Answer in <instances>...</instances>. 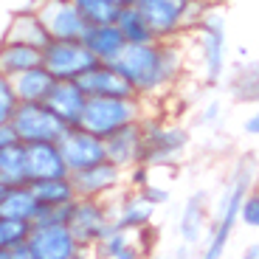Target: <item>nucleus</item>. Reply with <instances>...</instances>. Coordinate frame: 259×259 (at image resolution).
<instances>
[{
	"label": "nucleus",
	"mask_w": 259,
	"mask_h": 259,
	"mask_svg": "<svg viewBox=\"0 0 259 259\" xmlns=\"http://www.w3.org/2000/svg\"><path fill=\"white\" fill-rule=\"evenodd\" d=\"M138 192H144V197H149V200L155 203V206H163V203H169V189H163V186H155V183L149 181V183H144Z\"/></svg>",
	"instance_id": "obj_35"
},
{
	"label": "nucleus",
	"mask_w": 259,
	"mask_h": 259,
	"mask_svg": "<svg viewBox=\"0 0 259 259\" xmlns=\"http://www.w3.org/2000/svg\"><path fill=\"white\" fill-rule=\"evenodd\" d=\"M39 211H42V206H39L31 183H12V186H6V192L0 197V217L34 223L39 217Z\"/></svg>",
	"instance_id": "obj_19"
},
{
	"label": "nucleus",
	"mask_w": 259,
	"mask_h": 259,
	"mask_svg": "<svg viewBox=\"0 0 259 259\" xmlns=\"http://www.w3.org/2000/svg\"><path fill=\"white\" fill-rule=\"evenodd\" d=\"M147 116V102L138 96H88L79 127L91 130L93 136L107 138L130 121H141Z\"/></svg>",
	"instance_id": "obj_4"
},
{
	"label": "nucleus",
	"mask_w": 259,
	"mask_h": 259,
	"mask_svg": "<svg viewBox=\"0 0 259 259\" xmlns=\"http://www.w3.org/2000/svg\"><path fill=\"white\" fill-rule=\"evenodd\" d=\"M82 42L91 48V54L99 59V62H113V59L121 54V48L127 46L116 23H99V26H88Z\"/></svg>",
	"instance_id": "obj_22"
},
{
	"label": "nucleus",
	"mask_w": 259,
	"mask_h": 259,
	"mask_svg": "<svg viewBox=\"0 0 259 259\" xmlns=\"http://www.w3.org/2000/svg\"><path fill=\"white\" fill-rule=\"evenodd\" d=\"M71 183L76 189V197H96V200H116L127 189V172L113 161H99L88 169L71 172Z\"/></svg>",
	"instance_id": "obj_10"
},
{
	"label": "nucleus",
	"mask_w": 259,
	"mask_h": 259,
	"mask_svg": "<svg viewBox=\"0 0 259 259\" xmlns=\"http://www.w3.org/2000/svg\"><path fill=\"white\" fill-rule=\"evenodd\" d=\"M136 237L138 234L124 231V228H118L116 223H113V226L107 228V234L93 245V251L102 259H138L144 251V245H138Z\"/></svg>",
	"instance_id": "obj_23"
},
{
	"label": "nucleus",
	"mask_w": 259,
	"mask_h": 259,
	"mask_svg": "<svg viewBox=\"0 0 259 259\" xmlns=\"http://www.w3.org/2000/svg\"><path fill=\"white\" fill-rule=\"evenodd\" d=\"M245 259H259V242H253V245L245 248Z\"/></svg>",
	"instance_id": "obj_38"
},
{
	"label": "nucleus",
	"mask_w": 259,
	"mask_h": 259,
	"mask_svg": "<svg viewBox=\"0 0 259 259\" xmlns=\"http://www.w3.org/2000/svg\"><path fill=\"white\" fill-rule=\"evenodd\" d=\"M253 178H256V163H253V158H242V163L234 169L231 183L226 186L223 197L214 206V220H211V228H208L206 251H203L206 259H220L228 251L234 228L240 226L242 200H245L248 189L253 186Z\"/></svg>",
	"instance_id": "obj_2"
},
{
	"label": "nucleus",
	"mask_w": 259,
	"mask_h": 259,
	"mask_svg": "<svg viewBox=\"0 0 259 259\" xmlns=\"http://www.w3.org/2000/svg\"><path fill=\"white\" fill-rule=\"evenodd\" d=\"M104 152L107 161H113L116 166H121L124 172L138 163H144V152H147V141H144V124L130 121L124 127H118L116 133L104 138Z\"/></svg>",
	"instance_id": "obj_14"
},
{
	"label": "nucleus",
	"mask_w": 259,
	"mask_h": 259,
	"mask_svg": "<svg viewBox=\"0 0 259 259\" xmlns=\"http://www.w3.org/2000/svg\"><path fill=\"white\" fill-rule=\"evenodd\" d=\"M121 76L133 84L138 99L152 102L166 96L183 73V48L178 39H149V42H127L113 59Z\"/></svg>",
	"instance_id": "obj_1"
},
{
	"label": "nucleus",
	"mask_w": 259,
	"mask_h": 259,
	"mask_svg": "<svg viewBox=\"0 0 259 259\" xmlns=\"http://www.w3.org/2000/svg\"><path fill=\"white\" fill-rule=\"evenodd\" d=\"M231 96L234 102H248V104H259V59L242 65L240 71L231 76Z\"/></svg>",
	"instance_id": "obj_28"
},
{
	"label": "nucleus",
	"mask_w": 259,
	"mask_h": 259,
	"mask_svg": "<svg viewBox=\"0 0 259 259\" xmlns=\"http://www.w3.org/2000/svg\"><path fill=\"white\" fill-rule=\"evenodd\" d=\"M14 144H20V138H17V133H14L12 121L0 124V152H3V149H9V147H14Z\"/></svg>",
	"instance_id": "obj_36"
},
{
	"label": "nucleus",
	"mask_w": 259,
	"mask_h": 259,
	"mask_svg": "<svg viewBox=\"0 0 259 259\" xmlns=\"http://www.w3.org/2000/svg\"><path fill=\"white\" fill-rule=\"evenodd\" d=\"M116 26H118V31H121L124 42H149V39H155V34H152V28L147 26L144 14L138 12L133 3H127V6L118 9Z\"/></svg>",
	"instance_id": "obj_27"
},
{
	"label": "nucleus",
	"mask_w": 259,
	"mask_h": 259,
	"mask_svg": "<svg viewBox=\"0 0 259 259\" xmlns=\"http://www.w3.org/2000/svg\"><path fill=\"white\" fill-rule=\"evenodd\" d=\"M31 259H79L84 248L76 242L68 220H34L28 234Z\"/></svg>",
	"instance_id": "obj_7"
},
{
	"label": "nucleus",
	"mask_w": 259,
	"mask_h": 259,
	"mask_svg": "<svg viewBox=\"0 0 259 259\" xmlns=\"http://www.w3.org/2000/svg\"><path fill=\"white\" fill-rule=\"evenodd\" d=\"M3 39H9V42H26V46H34V48H46V42L51 37H48L37 9H28V12L12 14L6 31H3Z\"/></svg>",
	"instance_id": "obj_20"
},
{
	"label": "nucleus",
	"mask_w": 259,
	"mask_h": 259,
	"mask_svg": "<svg viewBox=\"0 0 259 259\" xmlns=\"http://www.w3.org/2000/svg\"><path fill=\"white\" fill-rule=\"evenodd\" d=\"M31 234V223L14 220V217H0V251L12 259V251L23 242H28Z\"/></svg>",
	"instance_id": "obj_30"
},
{
	"label": "nucleus",
	"mask_w": 259,
	"mask_h": 259,
	"mask_svg": "<svg viewBox=\"0 0 259 259\" xmlns=\"http://www.w3.org/2000/svg\"><path fill=\"white\" fill-rule=\"evenodd\" d=\"M0 178H3L9 186H12V183H28V175H26V144L23 141L0 152Z\"/></svg>",
	"instance_id": "obj_29"
},
{
	"label": "nucleus",
	"mask_w": 259,
	"mask_h": 259,
	"mask_svg": "<svg viewBox=\"0 0 259 259\" xmlns=\"http://www.w3.org/2000/svg\"><path fill=\"white\" fill-rule=\"evenodd\" d=\"M6 186H9V183L3 181V178H0V197H3V192H6Z\"/></svg>",
	"instance_id": "obj_39"
},
{
	"label": "nucleus",
	"mask_w": 259,
	"mask_h": 259,
	"mask_svg": "<svg viewBox=\"0 0 259 259\" xmlns=\"http://www.w3.org/2000/svg\"><path fill=\"white\" fill-rule=\"evenodd\" d=\"M59 152H62L65 163H68V172H79V169H88L93 163L104 161L107 152H104V138L93 136L91 130L84 127H68L59 138Z\"/></svg>",
	"instance_id": "obj_13"
},
{
	"label": "nucleus",
	"mask_w": 259,
	"mask_h": 259,
	"mask_svg": "<svg viewBox=\"0 0 259 259\" xmlns=\"http://www.w3.org/2000/svg\"><path fill=\"white\" fill-rule=\"evenodd\" d=\"M211 0H133L155 39H181L208 12Z\"/></svg>",
	"instance_id": "obj_3"
},
{
	"label": "nucleus",
	"mask_w": 259,
	"mask_h": 259,
	"mask_svg": "<svg viewBox=\"0 0 259 259\" xmlns=\"http://www.w3.org/2000/svg\"><path fill=\"white\" fill-rule=\"evenodd\" d=\"M192 31H194V39H197L200 79L206 84H217L223 76H226V65H228L226 20H223V14L217 12V9H208Z\"/></svg>",
	"instance_id": "obj_5"
},
{
	"label": "nucleus",
	"mask_w": 259,
	"mask_h": 259,
	"mask_svg": "<svg viewBox=\"0 0 259 259\" xmlns=\"http://www.w3.org/2000/svg\"><path fill=\"white\" fill-rule=\"evenodd\" d=\"M88 96H136L133 84L121 76L113 62H96L91 71H84L76 79Z\"/></svg>",
	"instance_id": "obj_18"
},
{
	"label": "nucleus",
	"mask_w": 259,
	"mask_h": 259,
	"mask_svg": "<svg viewBox=\"0 0 259 259\" xmlns=\"http://www.w3.org/2000/svg\"><path fill=\"white\" fill-rule=\"evenodd\" d=\"M220 116H223V104L217 102V99H211V102L203 104L200 124H203V127H214V124H220Z\"/></svg>",
	"instance_id": "obj_34"
},
{
	"label": "nucleus",
	"mask_w": 259,
	"mask_h": 259,
	"mask_svg": "<svg viewBox=\"0 0 259 259\" xmlns=\"http://www.w3.org/2000/svg\"><path fill=\"white\" fill-rule=\"evenodd\" d=\"M242 130H245L248 136L259 138V104H256V110H253L251 116L245 118V124H242Z\"/></svg>",
	"instance_id": "obj_37"
},
{
	"label": "nucleus",
	"mask_w": 259,
	"mask_h": 259,
	"mask_svg": "<svg viewBox=\"0 0 259 259\" xmlns=\"http://www.w3.org/2000/svg\"><path fill=\"white\" fill-rule=\"evenodd\" d=\"M144 141H147V152H144V163L149 166H169V163H178V158L186 152L189 136L186 127H178V124H163L152 116H144Z\"/></svg>",
	"instance_id": "obj_6"
},
{
	"label": "nucleus",
	"mask_w": 259,
	"mask_h": 259,
	"mask_svg": "<svg viewBox=\"0 0 259 259\" xmlns=\"http://www.w3.org/2000/svg\"><path fill=\"white\" fill-rule=\"evenodd\" d=\"M99 59L82 39H48L42 48V68L54 79H79Z\"/></svg>",
	"instance_id": "obj_9"
},
{
	"label": "nucleus",
	"mask_w": 259,
	"mask_h": 259,
	"mask_svg": "<svg viewBox=\"0 0 259 259\" xmlns=\"http://www.w3.org/2000/svg\"><path fill=\"white\" fill-rule=\"evenodd\" d=\"M88 102V93L76 79H54L51 91L46 93V107L65 124V127H76L82 121V110Z\"/></svg>",
	"instance_id": "obj_16"
},
{
	"label": "nucleus",
	"mask_w": 259,
	"mask_h": 259,
	"mask_svg": "<svg viewBox=\"0 0 259 259\" xmlns=\"http://www.w3.org/2000/svg\"><path fill=\"white\" fill-rule=\"evenodd\" d=\"M34 9L51 39H82L88 31V20L73 0H37Z\"/></svg>",
	"instance_id": "obj_12"
},
{
	"label": "nucleus",
	"mask_w": 259,
	"mask_h": 259,
	"mask_svg": "<svg viewBox=\"0 0 259 259\" xmlns=\"http://www.w3.org/2000/svg\"><path fill=\"white\" fill-rule=\"evenodd\" d=\"M240 223L259 231V186L248 189L245 200H242V208H240Z\"/></svg>",
	"instance_id": "obj_33"
},
{
	"label": "nucleus",
	"mask_w": 259,
	"mask_h": 259,
	"mask_svg": "<svg viewBox=\"0 0 259 259\" xmlns=\"http://www.w3.org/2000/svg\"><path fill=\"white\" fill-rule=\"evenodd\" d=\"M113 208V223L124 231H133V234H144L152 220H155V203L144 197V192L138 189H124L121 194L116 197V206L110 203Z\"/></svg>",
	"instance_id": "obj_15"
},
{
	"label": "nucleus",
	"mask_w": 259,
	"mask_h": 259,
	"mask_svg": "<svg viewBox=\"0 0 259 259\" xmlns=\"http://www.w3.org/2000/svg\"><path fill=\"white\" fill-rule=\"evenodd\" d=\"M82 17L88 20V26H99V23H116L118 17V3L113 0H73Z\"/></svg>",
	"instance_id": "obj_31"
},
{
	"label": "nucleus",
	"mask_w": 259,
	"mask_h": 259,
	"mask_svg": "<svg viewBox=\"0 0 259 259\" xmlns=\"http://www.w3.org/2000/svg\"><path fill=\"white\" fill-rule=\"evenodd\" d=\"M17 104H20V99H17V93H14V88H12V79L0 76V124L12 121Z\"/></svg>",
	"instance_id": "obj_32"
},
{
	"label": "nucleus",
	"mask_w": 259,
	"mask_h": 259,
	"mask_svg": "<svg viewBox=\"0 0 259 259\" xmlns=\"http://www.w3.org/2000/svg\"><path fill=\"white\" fill-rule=\"evenodd\" d=\"M208 220V197L206 192H194L186 200L181 211V223H178V234L186 245H194V242L203 240V226Z\"/></svg>",
	"instance_id": "obj_24"
},
{
	"label": "nucleus",
	"mask_w": 259,
	"mask_h": 259,
	"mask_svg": "<svg viewBox=\"0 0 259 259\" xmlns=\"http://www.w3.org/2000/svg\"><path fill=\"white\" fill-rule=\"evenodd\" d=\"M12 127L23 144H37V141H59L65 127L42 102H20L12 116Z\"/></svg>",
	"instance_id": "obj_11"
},
{
	"label": "nucleus",
	"mask_w": 259,
	"mask_h": 259,
	"mask_svg": "<svg viewBox=\"0 0 259 259\" xmlns=\"http://www.w3.org/2000/svg\"><path fill=\"white\" fill-rule=\"evenodd\" d=\"M113 226V208L110 200H96V197H76L68 208V228L73 231L76 242L88 251L102 240L107 228Z\"/></svg>",
	"instance_id": "obj_8"
},
{
	"label": "nucleus",
	"mask_w": 259,
	"mask_h": 259,
	"mask_svg": "<svg viewBox=\"0 0 259 259\" xmlns=\"http://www.w3.org/2000/svg\"><path fill=\"white\" fill-rule=\"evenodd\" d=\"M31 189H34V194H37V200L42 208L71 206V203L76 200V189H73V183H71V175L31 181Z\"/></svg>",
	"instance_id": "obj_25"
},
{
	"label": "nucleus",
	"mask_w": 259,
	"mask_h": 259,
	"mask_svg": "<svg viewBox=\"0 0 259 259\" xmlns=\"http://www.w3.org/2000/svg\"><path fill=\"white\" fill-rule=\"evenodd\" d=\"M34 65H42V48L26 46V42L0 39V76L14 79L23 71L34 68Z\"/></svg>",
	"instance_id": "obj_21"
},
{
	"label": "nucleus",
	"mask_w": 259,
	"mask_h": 259,
	"mask_svg": "<svg viewBox=\"0 0 259 259\" xmlns=\"http://www.w3.org/2000/svg\"><path fill=\"white\" fill-rule=\"evenodd\" d=\"M51 84H54V76L42 65H34V68H28V71H23L20 76L12 79V88L20 102H46V93L51 91Z\"/></svg>",
	"instance_id": "obj_26"
},
{
	"label": "nucleus",
	"mask_w": 259,
	"mask_h": 259,
	"mask_svg": "<svg viewBox=\"0 0 259 259\" xmlns=\"http://www.w3.org/2000/svg\"><path fill=\"white\" fill-rule=\"evenodd\" d=\"M26 175L28 183L42 181V178H62L71 175L57 141H37L26 144Z\"/></svg>",
	"instance_id": "obj_17"
},
{
	"label": "nucleus",
	"mask_w": 259,
	"mask_h": 259,
	"mask_svg": "<svg viewBox=\"0 0 259 259\" xmlns=\"http://www.w3.org/2000/svg\"><path fill=\"white\" fill-rule=\"evenodd\" d=\"M113 3H118V6H127V3H133V0H113Z\"/></svg>",
	"instance_id": "obj_40"
}]
</instances>
